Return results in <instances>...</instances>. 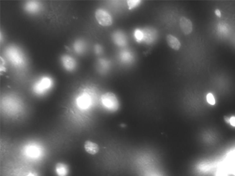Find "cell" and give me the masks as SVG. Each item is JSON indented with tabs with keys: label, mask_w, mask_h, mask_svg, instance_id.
I'll list each match as a JSON object with an SVG mask.
<instances>
[{
	"label": "cell",
	"mask_w": 235,
	"mask_h": 176,
	"mask_svg": "<svg viewBox=\"0 0 235 176\" xmlns=\"http://www.w3.org/2000/svg\"><path fill=\"white\" fill-rule=\"evenodd\" d=\"M179 26L182 31L185 35H190L192 32V23L189 20L185 17H182L179 20Z\"/></svg>",
	"instance_id": "3"
},
{
	"label": "cell",
	"mask_w": 235,
	"mask_h": 176,
	"mask_svg": "<svg viewBox=\"0 0 235 176\" xmlns=\"http://www.w3.org/2000/svg\"><path fill=\"white\" fill-rule=\"evenodd\" d=\"M228 123H230V124H231L232 126H233V127H235V117H231L228 120Z\"/></svg>",
	"instance_id": "13"
},
{
	"label": "cell",
	"mask_w": 235,
	"mask_h": 176,
	"mask_svg": "<svg viewBox=\"0 0 235 176\" xmlns=\"http://www.w3.org/2000/svg\"><path fill=\"white\" fill-rule=\"evenodd\" d=\"M84 148H85L86 152L90 155H95L99 151L98 145L95 143V142H93L90 141H87L85 142Z\"/></svg>",
	"instance_id": "4"
},
{
	"label": "cell",
	"mask_w": 235,
	"mask_h": 176,
	"mask_svg": "<svg viewBox=\"0 0 235 176\" xmlns=\"http://www.w3.org/2000/svg\"><path fill=\"white\" fill-rule=\"evenodd\" d=\"M206 100H207V102L210 104H211V105H214V104H215V102H215V98H214V95L212 94H208L207 95Z\"/></svg>",
	"instance_id": "11"
},
{
	"label": "cell",
	"mask_w": 235,
	"mask_h": 176,
	"mask_svg": "<svg viewBox=\"0 0 235 176\" xmlns=\"http://www.w3.org/2000/svg\"><path fill=\"white\" fill-rule=\"evenodd\" d=\"M57 172L58 176H65L67 175V169L63 164L59 163L57 166Z\"/></svg>",
	"instance_id": "8"
},
{
	"label": "cell",
	"mask_w": 235,
	"mask_h": 176,
	"mask_svg": "<svg viewBox=\"0 0 235 176\" xmlns=\"http://www.w3.org/2000/svg\"><path fill=\"white\" fill-rule=\"evenodd\" d=\"M62 63L64 66L68 70H72L75 67V61L72 58L68 56H65L62 57Z\"/></svg>",
	"instance_id": "6"
},
{
	"label": "cell",
	"mask_w": 235,
	"mask_h": 176,
	"mask_svg": "<svg viewBox=\"0 0 235 176\" xmlns=\"http://www.w3.org/2000/svg\"><path fill=\"white\" fill-rule=\"evenodd\" d=\"M167 42L168 45L175 51H178L181 47V43H180L179 40L173 35H169L167 36Z\"/></svg>",
	"instance_id": "5"
},
{
	"label": "cell",
	"mask_w": 235,
	"mask_h": 176,
	"mask_svg": "<svg viewBox=\"0 0 235 176\" xmlns=\"http://www.w3.org/2000/svg\"><path fill=\"white\" fill-rule=\"evenodd\" d=\"M135 36L138 40H141L142 39V37H143V35H142V33L141 31L137 30L135 32Z\"/></svg>",
	"instance_id": "12"
},
{
	"label": "cell",
	"mask_w": 235,
	"mask_h": 176,
	"mask_svg": "<svg viewBox=\"0 0 235 176\" xmlns=\"http://www.w3.org/2000/svg\"><path fill=\"white\" fill-rule=\"evenodd\" d=\"M101 102L108 110L114 112L118 110L119 107V102L116 96L112 92H108L104 94L101 97Z\"/></svg>",
	"instance_id": "1"
},
{
	"label": "cell",
	"mask_w": 235,
	"mask_h": 176,
	"mask_svg": "<svg viewBox=\"0 0 235 176\" xmlns=\"http://www.w3.org/2000/svg\"><path fill=\"white\" fill-rule=\"evenodd\" d=\"M127 2L128 4V8L130 10H131L132 8L136 6L141 2V1H138V0H131V1H128Z\"/></svg>",
	"instance_id": "10"
},
{
	"label": "cell",
	"mask_w": 235,
	"mask_h": 176,
	"mask_svg": "<svg viewBox=\"0 0 235 176\" xmlns=\"http://www.w3.org/2000/svg\"><path fill=\"white\" fill-rule=\"evenodd\" d=\"M95 18L98 22L103 26H109L112 24V18L108 12L104 9H98L96 10Z\"/></svg>",
	"instance_id": "2"
},
{
	"label": "cell",
	"mask_w": 235,
	"mask_h": 176,
	"mask_svg": "<svg viewBox=\"0 0 235 176\" xmlns=\"http://www.w3.org/2000/svg\"><path fill=\"white\" fill-rule=\"evenodd\" d=\"M50 82L48 79H43V80L40 82L39 86H38V88H39L40 90H43L44 89H46V88H47V87L50 85Z\"/></svg>",
	"instance_id": "9"
},
{
	"label": "cell",
	"mask_w": 235,
	"mask_h": 176,
	"mask_svg": "<svg viewBox=\"0 0 235 176\" xmlns=\"http://www.w3.org/2000/svg\"><path fill=\"white\" fill-rule=\"evenodd\" d=\"M90 104V100L87 96H81V98H79L78 100V104L79 106H80L81 108H85L87 107Z\"/></svg>",
	"instance_id": "7"
},
{
	"label": "cell",
	"mask_w": 235,
	"mask_h": 176,
	"mask_svg": "<svg viewBox=\"0 0 235 176\" xmlns=\"http://www.w3.org/2000/svg\"><path fill=\"white\" fill-rule=\"evenodd\" d=\"M215 13L218 16V17H220V16H221V13H220V12L219 10H216V12H215Z\"/></svg>",
	"instance_id": "14"
}]
</instances>
